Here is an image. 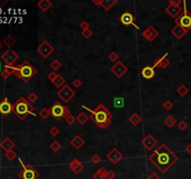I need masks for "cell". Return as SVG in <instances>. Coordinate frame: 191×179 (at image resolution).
<instances>
[{"label":"cell","instance_id":"6da1fadb","mask_svg":"<svg viewBox=\"0 0 191 179\" xmlns=\"http://www.w3.org/2000/svg\"><path fill=\"white\" fill-rule=\"evenodd\" d=\"M178 156L171 151L165 144H161L148 157V161L160 171L161 174H166L169 169L178 162Z\"/></svg>","mask_w":191,"mask_h":179},{"label":"cell","instance_id":"7a4b0ae2","mask_svg":"<svg viewBox=\"0 0 191 179\" xmlns=\"http://www.w3.org/2000/svg\"><path fill=\"white\" fill-rule=\"evenodd\" d=\"M82 107L91 112L90 119L96 124L100 129H106L112 122V114L106 108L105 106L100 104L95 109L92 110L89 107L82 106Z\"/></svg>","mask_w":191,"mask_h":179},{"label":"cell","instance_id":"3957f363","mask_svg":"<svg viewBox=\"0 0 191 179\" xmlns=\"http://www.w3.org/2000/svg\"><path fill=\"white\" fill-rule=\"evenodd\" d=\"M34 109L35 108L31 105L30 102L24 97L21 96L13 104V110H12V112L21 120H24L28 115L36 116V114L34 113Z\"/></svg>","mask_w":191,"mask_h":179},{"label":"cell","instance_id":"277c9868","mask_svg":"<svg viewBox=\"0 0 191 179\" xmlns=\"http://www.w3.org/2000/svg\"><path fill=\"white\" fill-rule=\"evenodd\" d=\"M37 74L36 68L31 65L28 61H24L23 63H20L16 66L14 75L18 79H23L24 82H28L30 79H32L34 76Z\"/></svg>","mask_w":191,"mask_h":179},{"label":"cell","instance_id":"5b68a950","mask_svg":"<svg viewBox=\"0 0 191 179\" xmlns=\"http://www.w3.org/2000/svg\"><path fill=\"white\" fill-rule=\"evenodd\" d=\"M183 12L176 19H174V22L175 24L180 25L182 28L188 32L191 29V12L187 10L186 1H183Z\"/></svg>","mask_w":191,"mask_h":179},{"label":"cell","instance_id":"8992f818","mask_svg":"<svg viewBox=\"0 0 191 179\" xmlns=\"http://www.w3.org/2000/svg\"><path fill=\"white\" fill-rule=\"evenodd\" d=\"M20 162L23 170L18 174V176L20 179H37L39 177V172H38L32 165H25L21 158H18Z\"/></svg>","mask_w":191,"mask_h":179},{"label":"cell","instance_id":"52a82bcc","mask_svg":"<svg viewBox=\"0 0 191 179\" xmlns=\"http://www.w3.org/2000/svg\"><path fill=\"white\" fill-rule=\"evenodd\" d=\"M57 96L65 103H68L76 96V92L72 88H70L69 85H63L58 92H57Z\"/></svg>","mask_w":191,"mask_h":179},{"label":"cell","instance_id":"ba28073f","mask_svg":"<svg viewBox=\"0 0 191 179\" xmlns=\"http://www.w3.org/2000/svg\"><path fill=\"white\" fill-rule=\"evenodd\" d=\"M1 59L8 65H13L14 63L19 59V54L13 49H7L1 54Z\"/></svg>","mask_w":191,"mask_h":179},{"label":"cell","instance_id":"9c48e42d","mask_svg":"<svg viewBox=\"0 0 191 179\" xmlns=\"http://www.w3.org/2000/svg\"><path fill=\"white\" fill-rule=\"evenodd\" d=\"M37 52L39 53L44 59H47L48 57L54 52V48L50 45L47 40H44L41 44L37 47Z\"/></svg>","mask_w":191,"mask_h":179},{"label":"cell","instance_id":"30bf717a","mask_svg":"<svg viewBox=\"0 0 191 179\" xmlns=\"http://www.w3.org/2000/svg\"><path fill=\"white\" fill-rule=\"evenodd\" d=\"M119 21L126 27H129L130 25H133V26H134L137 30H139V27L135 24V18H134V16H133L131 13V12L128 11V10L123 12V13L120 15Z\"/></svg>","mask_w":191,"mask_h":179},{"label":"cell","instance_id":"8fae6325","mask_svg":"<svg viewBox=\"0 0 191 179\" xmlns=\"http://www.w3.org/2000/svg\"><path fill=\"white\" fill-rule=\"evenodd\" d=\"M111 72L116 76L118 79H121L122 76L128 72V67H127L122 62L118 61L111 67Z\"/></svg>","mask_w":191,"mask_h":179},{"label":"cell","instance_id":"7c38bea8","mask_svg":"<svg viewBox=\"0 0 191 179\" xmlns=\"http://www.w3.org/2000/svg\"><path fill=\"white\" fill-rule=\"evenodd\" d=\"M63 111H65V106H62L60 102H55L52 105V106L49 108V112L52 115V117L56 119L59 120L63 116Z\"/></svg>","mask_w":191,"mask_h":179},{"label":"cell","instance_id":"4fadbf2b","mask_svg":"<svg viewBox=\"0 0 191 179\" xmlns=\"http://www.w3.org/2000/svg\"><path fill=\"white\" fill-rule=\"evenodd\" d=\"M13 110V105H12L7 97H5L0 102V114L3 117H8Z\"/></svg>","mask_w":191,"mask_h":179},{"label":"cell","instance_id":"5bb4252c","mask_svg":"<svg viewBox=\"0 0 191 179\" xmlns=\"http://www.w3.org/2000/svg\"><path fill=\"white\" fill-rule=\"evenodd\" d=\"M106 158L109 159L111 162L112 164H118L121 159H123V154L121 152H120L118 148H114L113 149H111V151L108 153L106 155Z\"/></svg>","mask_w":191,"mask_h":179},{"label":"cell","instance_id":"9a60e30c","mask_svg":"<svg viewBox=\"0 0 191 179\" xmlns=\"http://www.w3.org/2000/svg\"><path fill=\"white\" fill-rule=\"evenodd\" d=\"M141 144L146 150L149 151L155 148L156 145L158 144V141L151 135V134H146L145 137L142 140Z\"/></svg>","mask_w":191,"mask_h":179},{"label":"cell","instance_id":"2e32d148","mask_svg":"<svg viewBox=\"0 0 191 179\" xmlns=\"http://www.w3.org/2000/svg\"><path fill=\"white\" fill-rule=\"evenodd\" d=\"M158 36V31L155 29L154 26H152V25L147 27L145 30H144L142 33V36L149 42L154 40Z\"/></svg>","mask_w":191,"mask_h":179},{"label":"cell","instance_id":"e0dca14e","mask_svg":"<svg viewBox=\"0 0 191 179\" xmlns=\"http://www.w3.org/2000/svg\"><path fill=\"white\" fill-rule=\"evenodd\" d=\"M165 11H166L171 18L176 19L183 12V8L179 7V6H174V5L169 4V6H167V7L165 8Z\"/></svg>","mask_w":191,"mask_h":179},{"label":"cell","instance_id":"ac0fdd59","mask_svg":"<svg viewBox=\"0 0 191 179\" xmlns=\"http://www.w3.org/2000/svg\"><path fill=\"white\" fill-rule=\"evenodd\" d=\"M167 56H168V53H165L163 56H161L160 58H158L154 61L153 63V67H160L162 69H166L169 65L171 62L167 59Z\"/></svg>","mask_w":191,"mask_h":179},{"label":"cell","instance_id":"d6986e66","mask_svg":"<svg viewBox=\"0 0 191 179\" xmlns=\"http://www.w3.org/2000/svg\"><path fill=\"white\" fill-rule=\"evenodd\" d=\"M69 169L71 170L75 175H78L79 172L84 169V165L82 164L78 159H73L68 164Z\"/></svg>","mask_w":191,"mask_h":179},{"label":"cell","instance_id":"ffe728a7","mask_svg":"<svg viewBox=\"0 0 191 179\" xmlns=\"http://www.w3.org/2000/svg\"><path fill=\"white\" fill-rule=\"evenodd\" d=\"M15 146L14 142L9 137H6L3 141L0 143V148H1L5 152H8L11 149H13V148Z\"/></svg>","mask_w":191,"mask_h":179},{"label":"cell","instance_id":"44dd1931","mask_svg":"<svg viewBox=\"0 0 191 179\" xmlns=\"http://www.w3.org/2000/svg\"><path fill=\"white\" fill-rule=\"evenodd\" d=\"M141 74L145 79H151L154 78V76L156 75V72H155L154 67L147 65V66H145L142 69Z\"/></svg>","mask_w":191,"mask_h":179},{"label":"cell","instance_id":"7402d4cb","mask_svg":"<svg viewBox=\"0 0 191 179\" xmlns=\"http://www.w3.org/2000/svg\"><path fill=\"white\" fill-rule=\"evenodd\" d=\"M70 144H71V146L75 149H80L81 146H83L85 145V140L78 134V135L74 136L73 139H71Z\"/></svg>","mask_w":191,"mask_h":179},{"label":"cell","instance_id":"603a6c76","mask_svg":"<svg viewBox=\"0 0 191 179\" xmlns=\"http://www.w3.org/2000/svg\"><path fill=\"white\" fill-rule=\"evenodd\" d=\"M187 33V32L184 30V28H182L180 25H177L175 24L174 26L173 27V29H171V34H173L175 38H177V39H181V38L186 35Z\"/></svg>","mask_w":191,"mask_h":179},{"label":"cell","instance_id":"cb8c5ba5","mask_svg":"<svg viewBox=\"0 0 191 179\" xmlns=\"http://www.w3.org/2000/svg\"><path fill=\"white\" fill-rule=\"evenodd\" d=\"M52 3L49 0H40V1L37 2V7L44 12H47L52 8Z\"/></svg>","mask_w":191,"mask_h":179},{"label":"cell","instance_id":"d4e9b609","mask_svg":"<svg viewBox=\"0 0 191 179\" xmlns=\"http://www.w3.org/2000/svg\"><path fill=\"white\" fill-rule=\"evenodd\" d=\"M117 2L118 0H101L100 7H102L105 10L108 11L111 9V8H113V6L115 4H117Z\"/></svg>","mask_w":191,"mask_h":179},{"label":"cell","instance_id":"484cf974","mask_svg":"<svg viewBox=\"0 0 191 179\" xmlns=\"http://www.w3.org/2000/svg\"><path fill=\"white\" fill-rule=\"evenodd\" d=\"M3 44L5 45V46H7L8 49H11V48L16 44V39L11 35H9L3 40Z\"/></svg>","mask_w":191,"mask_h":179},{"label":"cell","instance_id":"4316f807","mask_svg":"<svg viewBox=\"0 0 191 179\" xmlns=\"http://www.w3.org/2000/svg\"><path fill=\"white\" fill-rule=\"evenodd\" d=\"M107 171L105 167H101L98 169V171L93 175V179H106Z\"/></svg>","mask_w":191,"mask_h":179},{"label":"cell","instance_id":"83f0119b","mask_svg":"<svg viewBox=\"0 0 191 179\" xmlns=\"http://www.w3.org/2000/svg\"><path fill=\"white\" fill-rule=\"evenodd\" d=\"M129 121L130 123L133 126H137L140 122L142 121V118L139 116L137 113H133L131 116L129 118Z\"/></svg>","mask_w":191,"mask_h":179},{"label":"cell","instance_id":"f1b7e54d","mask_svg":"<svg viewBox=\"0 0 191 179\" xmlns=\"http://www.w3.org/2000/svg\"><path fill=\"white\" fill-rule=\"evenodd\" d=\"M176 92H177L178 94H179L181 97H184V96H186V95L189 92V90H188V88H187L186 85L182 84V85H180L179 87L177 88Z\"/></svg>","mask_w":191,"mask_h":179},{"label":"cell","instance_id":"f546056e","mask_svg":"<svg viewBox=\"0 0 191 179\" xmlns=\"http://www.w3.org/2000/svg\"><path fill=\"white\" fill-rule=\"evenodd\" d=\"M52 83L54 84V86H55V87L60 88V89H61L63 85H65V79H63L61 75H59V74H58V76H57V78L55 79V80H54Z\"/></svg>","mask_w":191,"mask_h":179},{"label":"cell","instance_id":"4dcf8cb0","mask_svg":"<svg viewBox=\"0 0 191 179\" xmlns=\"http://www.w3.org/2000/svg\"><path fill=\"white\" fill-rule=\"evenodd\" d=\"M76 121H78L79 124L83 125V124H85L87 122V120L89 119V117L87 116V115L84 112H81V113H79L78 116L76 117Z\"/></svg>","mask_w":191,"mask_h":179},{"label":"cell","instance_id":"1f68e13d","mask_svg":"<svg viewBox=\"0 0 191 179\" xmlns=\"http://www.w3.org/2000/svg\"><path fill=\"white\" fill-rule=\"evenodd\" d=\"M164 124L169 128H173L176 124V119L173 116H168L164 120Z\"/></svg>","mask_w":191,"mask_h":179},{"label":"cell","instance_id":"d6a6232c","mask_svg":"<svg viewBox=\"0 0 191 179\" xmlns=\"http://www.w3.org/2000/svg\"><path fill=\"white\" fill-rule=\"evenodd\" d=\"M5 158L8 159V161L9 162H12V161H14V159L17 158V154H16V152L13 150V149H11L8 152H5Z\"/></svg>","mask_w":191,"mask_h":179},{"label":"cell","instance_id":"836d02e7","mask_svg":"<svg viewBox=\"0 0 191 179\" xmlns=\"http://www.w3.org/2000/svg\"><path fill=\"white\" fill-rule=\"evenodd\" d=\"M49 148L52 149L53 152H58L62 148V145L59 143V141L54 140V141L49 145Z\"/></svg>","mask_w":191,"mask_h":179},{"label":"cell","instance_id":"e575fe53","mask_svg":"<svg viewBox=\"0 0 191 179\" xmlns=\"http://www.w3.org/2000/svg\"><path fill=\"white\" fill-rule=\"evenodd\" d=\"M50 67L54 70V72L58 71L60 68H62V63L59 60L55 59V60H53L52 63H50Z\"/></svg>","mask_w":191,"mask_h":179},{"label":"cell","instance_id":"d590c367","mask_svg":"<svg viewBox=\"0 0 191 179\" xmlns=\"http://www.w3.org/2000/svg\"><path fill=\"white\" fill-rule=\"evenodd\" d=\"M49 115H50V112H49V109H48V108H42L39 112V116L43 119H47Z\"/></svg>","mask_w":191,"mask_h":179},{"label":"cell","instance_id":"8d00e7d4","mask_svg":"<svg viewBox=\"0 0 191 179\" xmlns=\"http://www.w3.org/2000/svg\"><path fill=\"white\" fill-rule=\"evenodd\" d=\"M124 99L122 97H116L114 99V106L115 107H123Z\"/></svg>","mask_w":191,"mask_h":179},{"label":"cell","instance_id":"74e56055","mask_svg":"<svg viewBox=\"0 0 191 179\" xmlns=\"http://www.w3.org/2000/svg\"><path fill=\"white\" fill-rule=\"evenodd\" d=\"M93 35V32L92 30L91 29H87V30H84L81 32V36H83L85 39H89V38H91Z\"/></svg>","mask_w":191,"mask_h":179},{"label":"cell","instance_id":"f35d334b","mask_svg":"<svg viewBox=\"0 0 191 179\" xmlns=\"http://www.w3.org/2000/svg\"><path fill=\"white\" fill-rule=\"evenodd\" d=\"M162 106H163V108H164L165 110L169 111V110H171V108L174 107V104H173V102H171V101H170V100H167V101H165L164 103H163Z\"/></svg>","mask_w":191,"mask_h":179},{"label":"cell","instance_id":"ab89813d","mask_svg":"<svg viewBox=\"0 0 191 179\" xmlns=\"http://www.w3.org/2000/svg\"><path fill=\"white\" fill-rule=\"evenodd\" d=\"M65 119V122H66L67 124H69V125L74 124V123H75V121L76 120V117H74L73 115H71V114H70L68 117H66Z\"/></svg>","mask_w":191,"mask_h":179},{"label":"cell","instance_id":"60d3db41","mask_svg":"<svg viewBox=\"0 0 191 179\" xmlns=\"http://www.w3.org/2000/svg\"><path fill=\"white\" fill-rule=\"evenodd\" d=\"M37 99H38V96H37L36 93H35V92L29 93V95H28V101L30 102V103H35V102H36Z\"/></svg>","mask_w":191,"mask_h":179},{"label":"cell","instance_id":"b9f144b4","mask_svg":"<svg viewBox=\"0 0 191 179\" xmlns=\"http://www.w3.org/2000/svg\"><path fill=\"white\" fill-rule=\"evenodd\" d=\"M108 60L111 62H117L118 60V55L117 54V52H112L109 55H108Z\"/></svg>","mask_w":191,"mask_h":179},{"label":"cell","instance_id":"7bdbcfd3","mask_svg":"<svg viewBox=\"0 0 191 179\" xmlns=\"http://www.w3.org/2000/svg\"><path fill=\"white\" fill-rule=\"evenodd\" d=\"M10 75H12L9 70H7V69H5L4 68V70L3 71L0 73V76H1V78L2 79H9V76H10Z\"/></svg>","mask_w":191,"mask_h":179},{"label":"cell","instance_id":"ee69618b","mask_svg":"<svg viewBox=\"0 0 191 179\" xmlns=\"http://www.w3.org/2000/svg\"><path fill=\"white\" fill-rule=\"evenodd\" d=\"M188 127V124L184 120H181L179 123H178V128L181 130V131H186Z\"/></svg>","mask_w":191,"mask_h":179},{"label":"cell","instance_id":"f6af8a7d","mask_svg":"<svg viewBox=\"0 0 191 179\" xmlns=\"http://www.w3.org/2000/svg\"><path fill=\"white\" fill-rule=\"evenodd\" d=\"M49 133L52 134V135L53 137H56V136L60 133V130H59L57 127H52V129L49 130Z\"/></svg>","mask_w":191,"mask_h":179},{"label":"cell","instance_id":"bcb514c9","mask_svg":"<svg viewBox=\"0 0 191 179\" xmlns=\"http://www.w3.org/2000/svg\"><path fill=\"white\" fill-rule=\"evenodd\" d=\"M101 161H102V159L99 155H93L91 159V162L94 164H98L99 162H101Z\"/></svg>","mask_w":191,"mask_h":179},{"label":"cell","instance_id":"7dc6e473","mask_svg":"<svg viewBox=\"0 0 191 179\" xmlns=\"http://www.w3.org/2000/svg\"><path fill=\"white\" fill-rule=\"evenodd\" d=\"M79 27L83 31L87 30V29H90V23H89L87 21H83V22H81V23L79 24Z\"/></svg>","mask_w":191,"mask_h":179},{"label":"cell","instance_id":"c3c4849f","mask_svg":"<svg viewBox=\"0 0 191 179\" xmlns=\"http://www.w3.org/2000/svg\"><path fill=\"white\" fill-rule=\"evenodd\" d=\"M57 76H58V74H57L56 72H50V73H49V75H48V79L49 80H50L52 82H53L54 80H55V79L57 78Z\"/></svg>","mask_w":191,"mask_h":179},{"label":"cell","instance_id":"681fc988","mask_svg":"<svg viewBox=\"0 0 191 179\" xmlns=\"http://www.w3.org/2000/svg\"><path fill=\"white\" fill-rule=\"evenodd\" d=\"M72 84H73V86H74L75 88L78 89V88H80V87L82 86V81H81L79 79H74V81L72 82Z\"/></svg>","mask_w":191,"mask_h":179},{"label":"cell","instance_id":"f907efd6","mask_svg":"<svg viewBox=\"0 0 191 179\" xmlns=\"http://www.w3.org/2000/svg\"><path fill=\"white\" fill-rule=\"evenodd\" d=\"M116 177V174L115 172L110 170V171H107V175H106V179H115Z\"/></svg>","mask_w":191,"mask_h":179},{"label":"cell","instance_id":"816d5d0a","mask_svg":"<svg viewBox=\"0 0 191 179\" xmlns=\"http://www.w3.org/2000/svg\"><path fill=\"white\" fill-rule=\"evenodd\" d=\"M169 4L174 5V6H179V7H181V4H183V1H182V0H170Z\"/></svg>","mask_w":191,"mask_h":179},{"label":"cell","instance_id":"f5cc1de1","mask_svg":"<svg viewBox=\"0 0 191 179\" xmlns=\"http://www.w3.org/2000/svg\"><path fill=\"white\" fill-rule=\"evenodd\" d=\"M146 179H161V177L158 175V174H156V172H151L150 175Z\"/></svg>","mask_w":191,"mask_h":179},{"label":"cell","instance_id":"db71d44e","mask_svg":"<svg viewBox=\"0 0 191 179\" xmlns=\"http://www.w3.org/2000/svg\"><path fill=\"white\" fill-rule=\"evenodd\" d=\"M70 114H71V111H70V109H69V108H68L67 106H65V111H63V116H62V118L65 119L66 117L69 116Z\"/></svg>","mask_w":191,"mask_h":179},{"label":"cell","instance_id":"11a10c76","mask_svg":"<svg viewBox=\"0 0 191 179\" xmlns=\"http://www.w3.org/2000/svg\"><path fill=\"white\" fill-rule=\"evenodd\" d=\"M186 152L187 153V154L191 155V143H190V144H188V145L187 146V148H186Z\"/></svg>","mask_w":191,"mask_h":179},{"label":"cell","instance_id":"9f6ffc18","mask_svg":"<svg viewBox=\"0 0 191 179\" xmlns=\"http://www.w3.org/2000/svg\"><path fill=\"white\" fill-rule=\"evenodd\" d=\"M92 3L95 4L96 6H101V0H93Z\"/></svg>","mask_w":191,"mask_h":179},{"label":"cell","instance_id":"6f0895ef","mask_svg":"<svg viewBox=\"0 0 191 179\" xmlns=\"http://www.w3.org/2000/svg\"><path fill=\"white\" fill-rule=\"evenodd\" d=\"M4 70V66L2 65V63H1V62H0V73H1L2 71Z\"/></svg>","mask_w":191,"mask_h":179},{"label":"cell","instance_id":"680465c9","mask_svg":"<svg viewBox=\"0 0 191 179\" xmlns=\"http://www.w3.org/2000/svg\"><path fill=\"white\" fill-rule=\"evenodd\" d=\"M3 49V42L0 40V49Z\"/></svg>","mask_w":191,"mask_h":179}]
</instances>
